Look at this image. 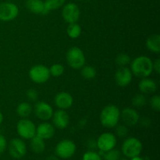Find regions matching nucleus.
<instances>
[{"instance_id": "18", "label": "nucleus", "mask_w": 160, "mask_h": 160, "mask_svg": "<svg viewBox=\"0 0 160 160\" xmlns=\"http://www.w3.org/2000/svg\"><path fill=\"white\" fill-rule=\"evenodd\" d=\"M25 6L30 12L34 14L45 15L48 12L45 9V3L42 0H27Z\"/></svg>"}, {"instance_id": "4", "label": "nucleus", "mask_w": 160, "mask_h": 160, "mask_svg": "<svg viewBox=\"0 0 160 160\" xmlns=\"http://www.w3.org/2000/svg\"><path fill=\"white\" fill-rule=\"evenodd\" d=\"M66 59L68 65L74 70L81 69L85 65L86 58L84 52L79 47H71L67 51Z\"/></svg>"}, {"instance_id": "22", "label": "nucleus", "mask_w": 160, "mask_h": 160, "mask_svg": "<svg viewBox=\"0 0 160 160\" xmlns=\"http://www.w3.org/2000/svg\"><path fill=\"white\" fill-rule=\"evenodd\" d=\"M32 111V106L30 105V103L27 102H20L17 106V109H16L17 114L19 117H21V118H27V117H28L31 114Z\"/></svg>"}, {"instance_id": "15", "label": "nucleus", "mask_w": 160, "mask_h": 160, "mask_svg": "<svg viewBox=\"0 0 160 160\" xmlns=\"http://www.w3.org/2000/svg\"><path fill=\"white\" fill-rule=\"evenodd\" d=\"M52 119V125L55 128L59 130L65 129L70 123V116L67 111L63 109H58L53 112Z\"/></svg>"}, {"instance_id": "28", "label": "nucleus", "mask_w": 160, "mask_h": 160, "mask_svg": "<svg viewBox=\"0 0 160 160\" xmlns=\"http://www.w3.org/2000/svg\"><path fill=\"white\" fill-rule=\"evenodd\" d=\"M48 70H49V73L51 76L58 78V77H60L63 74L65 69H64V67L62 64L55 63L52 65L50 68H48Z\"/></svg>"}, {"instance_id": "24", "label": "nucleus", "mask_w": 160, "mask_h": 160, "mask_svg": "<svg viewBox=\"0 0 160 160\" xmlns=\"http://www.w3.org/2000/svg\"><path fill=\"white\" fill-rule=\"evenodd\" d=\"M96 70L95 67L92 66H85L81 68V74L83 77V78L86 80H92L96 77Z\"/></svg>"}, {"instance_id": "34", "label": "nucleus", "mask_w": 160, "mask_h": 160, "mask_svg": "<svg viewBox=\"0 0 160 160\" xmlns=\"http://www.w3.org/2000/svg\"><path fill=\"white\" fill-rule=\"evenodd\" d=\"M7 141L6 138L2 135L0 134V154H2L7 148Z\"/></svg>"}, {"instance_id": "37", "label": "nucleus", "mask_w": 160, "mask_h": 160, "mask_svg": "<svg viewBox=\"0 0 160 160\" xmlns=\"http://www.w3.org/2000/svg\"><path fill=\"white\" fill-rule=\"evenodd\" d=\"M46 160H59V159L56 156H53V155H52V156H49L48 157H47Z\"/></svg>"}, {"instance_id": "13", "label": "nucleus", "mask_w": 160, "mask_h": 160, "mask_svg": "<svg viewBox=\"0 0 160 160\" xmlns=\"http://www.w3.org/2000/svg\"><path fill=\"white\" fill-rule=\"evenodd\" d=\"M120 120L126 126L134 127L139 123L140 115L136 109L128 107L120 111Z\"/></svg>"}, {"instance_id": "1", "label": "nucleus", "mask_w": 160, "mask_h": 160, "mask_svg": "<svg viewBox=\"0 0 160 160\" xmlns=\"http://www.w3.org/2000/svg\"><path fill=\"white\" fill-rule=\"evenodd\" d=\"M130 63L132 74L137 78H148L153 72V62L148 56H138Z\"/></svg>"}, {"instance_id": "23", "label": "nucleus", "mask_w": 160, "mask_h": 160, "mask_svg": "<svg viewBox=\"0 0 160 160\" xmlns=\"http://www.w3.org/2000/svg\"><path fill=\"white\" fill-rule=\"evenodd\" d=\"M81 27L78 23H69L67 28V34L70 38L76 39L79 38L81 34Z\"/></svg>"}, {"instance_id": "32", "label": "nucleus", "mask_w": 160, "mask_h": 160, "mask_svg": "<svg viewBox=\"0 0 160 160\" xmlns=\"http://www.w3.org/2000/svg\"><path fill=\"white\" fill-rule=\"evenodd\" d=\"M149 104L152 110L156 112H159L160 110V96L159 95H154L151 98L149 101Z\"/></svg>"}, {"instance_id": "12", "label": "nucleus", "mask_w": 160, "mask_h": 160, "mask_svg": "<svg viewBox=\"0 0 160 160\" xmlns=\"http://www.w3.org/2000/svg\"><path fill=\"white\" fill-rule=\"evenodd\" d=\"M34 112L36 117L39 120L46 121V120L52 119L54 111H53L52 107L48 103L43 101H40L38 102L34 105Z\"/></svg>"}, {"instance_id": "26", "label": "nucleus", "mask_w": 160, "mask_h": 160, "mask_svg": "<svg viewBox=\"0 0 160 160\" xmlns=\"http://www.w3.org/2000/svg\"><path fill=\"white\" fill-rule=\"evenodd\" d=\"M147 98L144 94H137L133 97L131 100V104L135 108H142L146 105Z\"/></svg>"}, {"instance_id": "38", "label": "nucleus", "mask_w": 160, "mask_h": 160, "mask_svg": "<svg viewBox=\"0 0 160 160\" xmlns=\"http://www.w3.org/2000/svg\"><path fill=\"white\" fill-rule=\"evenodd\" d=\"M3 120H4V117H3L2 112L1 111H0V125H1L2 123Z\"/></svg>"}, {"instance_id": "27", "label": "nucleus", "mask_w": 160, "mask_h": 160, "mask_svg": "<svg viewBox=\"0 0 160 160\" xmlns=\"http://www.w3.org/2000/svg\"><path fill=\"white\" fill-rule=\"evenodd\" d=\"M116 64L120 67H127L131 62V58L126 53H120L117 55L115 59Z\"/></svg>"}, {"instance_id": "8", "label": "nucleus", "mask_w": 160, "mask_h": 160, "mask_svg": "<svg viewBox=\"0 0 160 160\" xmlns=\"http://www.w3.org/2000/svg\"><path fill=\"white\" fill-rule=\"evenodd\" d=\"M81 11L78 5L74 2L64 4L62 9V17L67 23H77L79 20Z\"/></svg>"}, {"instance_id": "35", "label": "nucleus", "mask_w": 160, "mask_h": 160, "mask_svg": "<svg viewBox=\"0 0 160 160\" xmlns=\"http://www.w3.org/2000/svg\"><path fill=\"white\" fill-rule=\"evenodd\" d=\"M139 122L141 123V125H142L143 127H145V128H147V127H149L150 124H151V120H150L149 118H148V117H145L144 118H142L139 120Z\"/></svg>"}, {"instance_id": "19", "label": "nucleus", "mask_w": 160, "mask_h": 160, "mask_svg": "<svg viewBox=\"0 0 160 160\" xmlns=\"http://www.w3.org/2000/svg\"><path fill=\"white\" fill-rule=\"evenodd\" d=\"M138 89L142 94H152L157 90V84L151 78H142L138 83Z\"/></svg>"}, {"instance_id": "21", "label": "nucleus", "mask_w": 160, "mask_h": 160, "mask_svg": "<svg viewBox=\"0 0 160 160\" xmlns=\"http://www.w3.org/2000/svg\"><path fill=\"white\" fill-rule=\"evenodd\" d=\"M30 146H31L32 152H34L36 154H41V153L44 152V151L45 150V140L35 135L31 139Z\"/></svg>"}, {"instance_id": "9", "label": "nucleus", "mask_w": 160, "mask_h": 160, "mask_svg": "<svg viewBox=\"0 0 160 160\" xmlns=\"http://www.w3.org/2000/svg\"><path fill=\"white\" fill-rule=\"evenodd\" d=\"M117 143V137L111 132H104L100 134L96 141L97 148L99 151L106 152L109 150L115 148Z\"/></svg>"}, {"instance_id": "36", "label": "nucleus", "mask_w": 160, "mask_h": 160, "mask_svg": "<svg viewBox=\"0 0 160 160\" xmlns=\"http://www.w3.org/2000/svg\"><path fill=\"white\" fill-rule=\"evenodd\" d=\"M153 70L156 73L159 74L160 73V59H156L153 62Z\"/></svg>"}, {"instance_id": "39", "label": "nucleus", "mask_w": 160, "mask_h": 160, "mask_svg": "<svg viewBox=\"0 0 160 160\" xmlns=\"http://www.w3.org/2000/svg\"><path fill=\"white\" fill-rule=\"evenodd\" d=\"M131 160H145V159H144L143 158L141 157L140 156H135V157L134 158H131Z\"/></svg>"}, {"instance_id": "40", "label": "nucleus", "mask_w": 160, "mask_h": 160, "mask_svg": "<svg viewBox=\"0 0 160 160\" xmlns=\"http://www.w3.org/2000/svg\"><path fill=\"white\" fill-rule=\"evenodd\" d=\"M120 160H129L128 158H120Z\"/></svg>"}, {"instance_id": "6", "label": "nucleus", "mask_w": 160, "mask_h": 160, "mask_svg": "<svg viewBox=\"0 0 160 160\" xmlns=\"http://www.w3.org/2000/svg\"><path fill=\"white\" fill-rule=\"evenodd\" d=\"M17 131L22 139L31 140L36 135V126L28 118H21L17 123Z\"/></svg>"}, {"instance_id": "31", "label": "nucleus", "mask_w": 160, "mask_h": 160, "mask_svg": "<svg viewBox=\"0 0 160 160\" xmlns=\"http://www.w3.org/2000/svg\"><path fill=\"white\" fill-rule=\"evenodd\" d=\"M82 160H102V156L98 152L90 150L84 153Z\"/></svg>"}, {"instance_id": "11", "label": "nucleus", "mask_w": 160, "mask_h": 160, "mask_svg": "<svg viewBox=\"0 0 160 160\" xmlns=\"http://www.w3.org/2000/svg\"><path fill=\"white\" fill-rule=\"evenodd\" d=\"M8 151L13 159H20L26 155L27 145L20 138H12L7 145Z\"/></svg>"}, {"instance_id": "17", "label": "nucleus", "mask_w": 160, "mask_h": 160, "mask_svg": "<svg viewBox=\"0 0 160 160\" xmlns=\"http://www.w3.org/2000/svg\"><path fill=\"white\" fill-rule=\"evenodd\" d=\"M55 133H56V128L52 123L43 122L36 127V135L43 140L51 139L55 135Z\"/></svg>"}, {"instance_id": "3", "label": "nucleus", "mask_w": 160, "mask_h": 160, "mask_svg": "<svg viewBox=\"0 0 160 160\" xmlns=\"http://www.w3.org/2000/svg\"><path fill=\"white\" fill-rule=\"evenodd\" d=\"M143 149V145L139 139L130 137L125 139L121 146V152L123 156L128 159L140 156Z\"/></svg>"}, {"instance_id": "33", "label": "nucleus", "mask_w": 160, "mask_h": 160, "mask_svg": "<svg viewBox=\"0 0 160 160\" xmlns=\"http://www.w3.org/2000/svg\"><path fill=\"white\" fill-rule=\"evenodd\" d=\"M27 97L28 98V99H30L31 101L35 102L36 100L38 98V93L37 91L35 89H29V90L27 92Z\"/></svg>"}, {"instance_id": "25", "label": "nucleus", "mask_w": 160, "mask_h": 160, "mask_svg": "<svg viewBox=\"0 0 160 160\" xmlns=\"http://www.w3.org/2000/svg\"><path fill=\"white\" fill-rule=\"evenodd\" d=\"M66 0H45L44 1L45 9L48 12L51 10H55V9H59L60 7L63 6Z\"/></svg>"}, {"instance_id": "5", "label": "nucleus", "mask_w": 160, "mask_h": 160, "mask_svg": "<svg viewBox=\"0 0 160 160\" xmlns=\"http://www.w3.org/2000/svg\"><path fill=\"white\" fill-rule=\"evenodd\" d=\"M76 150L77 146L73 141L70 139H63L58 142L55 148V152L58 158L68 159L74 156Z\"/></svg>"}, {"instance_id": "16", "label": "nucleus", "mask_w": 160, "mask_h": 160, "mask_svg": "<svg viewBox=\"0 0 160 160\" xmlns=\"http://www.w3.org/2000/svg\"><path fill=\"white\" fill-rule=\"evenodd\" d=\"M54 103L59 109H68L73 106V96L69 92H61L56 94L54 98Z\"/></svg>"}, {"instance_id": "7", "label": "nucleus", "mask_w": 160, "mask_h": 160, "mask_svg": "<svg viewBox=\"0 0 160 160\" xmlns=\"http://www.w3.org/2000/svg\"><path fill=\"white\" fill-rule=\"evenodd\" d=\"M49 70L42 64L34 65L30 69L29 78L35 84H44L47 82L50 78Z\"/></svg>"}, {"instance_id": "29", "label": "nucleus", "mask_w": 160, "mask_h": 160, "mask_svg": "<svg viewBox=\"0 0 160 160\" xmlns=\"http://www.w3.org/2000/svg\"><path fill=\"white\" fill-rule=\"evenodd\" d=\"M115 135L116 137H119L120 138H126L129 134V129L128 127L126 126L123 123V124H117L115 127Z\"/></svg>"}, {"instance_id": "14", "label": "nucleus", "mask_w": 160, "mask_h": 160, "mask_svg": "<svg viewBox=\"0 0 160 160\" xmlns=\"http://www.w3.org/2000/svg\"><path fill=\"white\" fill-rule=\"evenodd\" d=\"M133 74L131 69L127 67H120L116 71L115 81L118 86L125 88L129 85L132 81Z\"/></svg>"}, {"instance_id": "2", "label": "nucleus", "mask_w": 160, "mask_h": 160, "mask_svg": "<svg viewBox=\"0 0 160 160\" xmlns=\"http://www.w3.org/2000/svg\"><path fill=\"white\" fill-rule=\"evenodd\" d=\"M100 123L106 128H114L120 120V110L115 105H108L101 111Z\"/></svg>"}, {"instance_id": "20", "label": "nucleus", "mask_w": 160, "mask_h": 160, "mask_svg": "<svg viewBox=\"0 0 160 160\" xmlns=\"http://www.w3.org/2000/svg\"><path fill=\"white\" fill-rule=\"evenodd\" d=\"M147 49L154 53L160 52V36L159 34H152L147 38L145 42Z\"/></svg>"}, {"instance_id": "10", "label": "nucleus", "mask_w": 160, "mask_h": 160, "mask_svg": "<svg viewBox=\"0 0 160 160\" xmlns=\"http://www.w3.org/2000/svg\"><path fill=\"white\" fill-rule=\"evenodd\" d=\"M19 8L10 2H3L0 3V20L4 22L11 21L17 17Z\"/></svg>"}, {"instance_id": "30", "label": "nucleus", "mask_w": 160, "mask_h": 160, "mask_svg": "<svg viewBox=\"0 0 160 160\" xmlns=\"http://www.w3.org/2000/svg\"><path fill=\"white\" fill-rule=\"evenodd\" d=\"M103 157L105 160H120L121 158V152L119 150L112 148L109 151L104 152Z\"/></svg>"}]
</instances>
